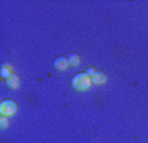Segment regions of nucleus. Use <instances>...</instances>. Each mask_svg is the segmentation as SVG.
<instances>
[{
  "label": "nucleus",
  "instance_id": "f257e3e1",
  "mask_svg": "<svg viewBox=\"0 0 148 143\" xmlns=\"http://www.w3.org/2000/svg\"><path fill=\"white\" fill-rule=\"evenodd\" d=\"M92 81L87 73H78L71 78V86L78 91H86L90 89Z\"/></svg>",
  "mask_w": 148,
  "mask_h": 143
},
{
  "label": "nucleus",
  "instance_id": "f03ea898",
  "mask_svg": "<svg viewBox=\"0 0 148 143\" xmlns=\"http://www.w3.org/2000/svg\"><path fill=\"white\" fill-rule=\"evenodd\" d=\"M17 111V103L13 100H5L0 103V114L4 117H12Z\"/></svg>",
  "mask_w": 148,
  "mask_h": 143
},
{
  "label": "nucleus",
  "instance_id": "7ed1b4c3",
  "mask_svg": "<svg viewBox=\"0 0 148 143\" xmlns=\"http://www.w3.org/2000/svg\"><path fill=\"white\" fill-rule=\"evenodd\" d=\"M53 65L57 70H66V69L70 66V61H69V57H57L53 62Z\"/></svg>",
  "mask_w": 148,
  "mask_h": 143
},
{
  "label": "nucleus",
  "instance_id": "20e7f679",
  "mask_svg": "<svg viewBox=\"0 0 148 143\" xmlns=\"http://www.w3.org/2000/svg\"><path fill=\"white\" fill-rule=\"evenodd\" d=\"M91 81H92V84H95V85H102V84H105V82L107 81V77H106L105 73L97 72L95 76L91 78Z\"/></svg>",
  "mask_w": 148,
  "mask_h": 143
},
{
  "label": "nucleus",
  "instance_id": "39448f33",
  "mask_svg": "<svg viewBox=\"0 0 148 143\" xmlns=\"http://www.w3.org/2000/svg\"><path fill=\"white\" fill-rule=\"evenodd\" d=\"M5 82H7V85H8L9 87H12V89H17V87L20 86V78L16 74H12Z\"/></svg>",
  "mask_w": 148,
  "mask_h": 143
},
{
  "label": "nucleus",
  "instance_id": "423d86ee",
  "mask_svg": "<svg viewBox=\"0 0 148 143\" xmlns=\"http://www.w3.org/2000/svg\"><path fill=\"white\" fill-rule=\"evenodd\" d=\"M0 74H1V77L4 78V80H8L11 76L13 74L12 73V66L11 65H8V64H4L3 66H1V72H0Z\"/></svg>",
  "mask_w": 148,
  "mask_h": 143
},
{
  "label": "nucleus",
  "instance_id": "0eeeda50",
  "mask_svg": "<svg viewBox=\"0 0 148 143\" xmlns=\"http://www.w3.org/2000/svg\"><path fill=\"white\" fill-rule=\"evenodd\" d=\"M69 61H70V65L78 66L79 65V62H81V57L78 56V54H75V53H73V54L69 56Z\"/></svg>",
  "mask_w": 148,
  "mask_h": 143
},
{
  "label": "nucleus",
  "instance_id": "6e6552de",
  "mask_svg": "<svg viewBox=\"0 0 148 143\" xmlns=\"http://www.w3.org/2000/svg\"><path fill=\"white\" fill-rule=\"evenodd\" d=\"M0 127L1 129L8 127V117H4V115L0 117Z\"/></svg>",
  "mask_w": 148,
  "mask_h": 143
},
{
  "label": "nucleus",
  "instance_id": "1a4fd4ad",
  "mask_svg": "<svg viewBox=\"0 0 148 143\" xmlns=\"http://www.w3.org/2000/svg\"><path fill=\"white\" fill-rule=\"evenodd\" d=\"M86 73L90 76V77L92 78V77H94V76H95L97 70H95V69H94V68H89V69H87V72H86Z\"/></svg>",
  "mask_w": 148,
  "mask_h": 143
}]
</instances>
